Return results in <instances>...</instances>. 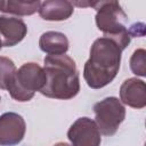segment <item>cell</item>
I'll return each mask as SVG.
<instances>
[{
	"instance_id": "obj_4",
	"label": "cell",
	"mask_w": 146,
	"mask_h": 146,
	"mask_svg": "<svg viewBox=\"0 0 146 146\" xmlns=\"http://www.w3.org/2000/svg\"><path fill=\"white\" fill-rule=\"evenodd\" d=\"M46 84V73L36 63H25L15 73L8 92L17 102H29L35 91H41Z\"/></svg>"
},
{
	"instance_id": "obj_9",
	"label": "cell",
	"mask_w": 146,
	"mask_h": 146,
	"mask_svg": "<svg viewBox=\"0 0 146 146\" xmlns=\"http://www.w3.org/2000/svg\"><path fill=\"white\" fill-rule=\"evenodd\" d=\"M27 27L23 19L0 16V40L5 47H14L26 35Z\"/></svg>"
},
{
	"instance_id": "obj_1",
	"label": "cell",
	"mask_w": 146,
	"mask_h": 146,
	"mask_svg": "<svg viewBox=\"0 0 146 146\" xmlns=\"http://www.w3.org/2000/svg\"><path fill=\"white\" fill-rule=\"evenodd\" d=\"M121 52L120 47L107 38L94 41L83 67V79L90 88L100 89L114 80L120 70Z\"/></svg>"
},
{
	"instance_id": "obj_3",
	"label": "cell",
	"mask_w": 146,
	"mask_h": 146,
	"mask_svg": "<svg viewBox=\"0 0 146 146\" xmlns=\"http://www.w3.org/2000/svg\"><path fill=\"white\" fill-rule=\"evenodd\" d=\"M91 7L97 10L96 25L104 33V38L114 41L121 50H124L131 40L127 27L128 16L117 1H94Z\"/></svg>"
},
{
	"instance_id": "obj_7",
	"label": "cell",
	"mask_w": 146,
	"mask_h": 146,
	"mask_svg": "<svg viewBox=\"0 0 146 146\" xmlns=\"http://www.w3.org/2000/svg\"><path fill=\"white\" fill-rule=\"evenodd\" d=\"M26 131L25 120L22 115L7 112L0 115V146H15L19 144Z\"/></svg>"
},
{
	"instance_id": "obj_15",
	"label": "cell",
	"mask_w": 146,
	"mask_h": 146,
	"mask_svg": "<svg viewBox=\"0 0 146 146\" xmlns=\"http://www.w3.org/2000/svg\"><path fill=\"white\" fill-rule=\"evenodd\" d=\"M54 146H72V145H70V144H67V143H57V144H55Z\"/></svg>"
},
{
	"instance_id": "obj_5",
	"label": "cell",
	"mask_w": 146,
	"mask_h": 146,
	"mask_svg": "<svg viewBox=\"0 0 146 146\" xmlns=\"http://www.w3.org/2000/svg\"><path fill=\"white\" fill-rule=\"evenodd\" d=\"M95 123L105 136H113L125 117V107L116 97H106L94 106Z\"/></svg>"
},
{
	"instance_id": "obj_16",
	"label": "cell",
	"mask_w": 146,
	"mask_h": 146,
	"mask_svg": "<svg viewBox=\"0 0 146 146\" xmlns=\"http://www.w3.org/2000/svg\"><path fill=\"white\" fill-rule=\"evenodd\" d=\"M1 48H2V43H1V40H0V50H1Z\"/></svg>"
},
{
	"instance_id": "obj_10",
	"label": "cell",
	"mask_w": 146,
	"mask_h": 146,
	"mask_svg": "<svg viewBox=\"0 0 146 146\" xmlns=\"http://www.w3.org/2000/svg\"><path fill=\"white\" fill-rule=\"evenodd\" d=\"M74 7L66 0H47L42 1L39 7V15L44 21H65L72 16Z\"/></svg>"
},
{
	"instance_id": "obj_8",
	"label": "cell",
	"mask_w": 146,
	"mask_h": 146,
	"mask_svg": "<svg viewBox=\"0 0 146 146\" xmlns=\"http://www.w3.org/2000/svg\"><path fill=\"white\" fill-rule=\"evenodd\" d=\"M120 102L132 108L146 106V84L137 78L127 79L120 87Z\"/></svg>"
},
{
	"instance_id": "obj_12",
	"label": "cell",
	"mask_w": 146,
	"mask_h": 146,
	"mask_svg": "<svg viewBox=\"0 0 146 146\" xmlns=\"http://www.w3.org/2000/svg\"><path fill=\"white\" fill-rule=\"evenodd\" d=\"M40 1H0V11L18 16H30L39 10Z\"/></svg>"
},
{
	"instance_id": "obj_14",
	"label": "cell",
	"mask_w": 146,
	"mask_h": 146,
	"mask_svg": "<svg viewBox=\"0 0 146 146\" xmlns=\"http://www.w3.org/2000/svg\"><path fill=\"white\" fill-rule=\"evenodd\" d=\"M130 70L137 76L146 75V50L139 48L133 51L130 57Z\"/></svg>"
},
{
	"instance_id": "obj_11",
	"label": "cell",
	"mask_w": 146,
	"mask_h": 146,
	"mask_svg": "<svg viewBox=\"0 0 146 146\" xmlns=\"http://www.w3.org/2000/svg\"><path fill=\"white\" fill-rule=\"evenodd\" d=\"M39 47L48 55H65L68 50V39L64 33L48 31L41 34Z\"/></svg>"
},
{
	"instance_id": "obj_2",
	"label": "cell",
	"mask_w": 146,
	"mask_h": 146,
	"mask_svg": "<svg viewBox=\"0 0 146 146\" xmlns=\"http://www.w3.org/2000/svg\"><path fill=\"white\" fill-rule=\"evenodd\" d=\"M46 84L40 91L55 99H71L80 91V79L75 62L67 55H47L43 59Z\"/></svg>"
},
{
	"instance_id": "obj_13",
	"label": "cell",
	"mask_w": 146,
	"mask_h": 146,
	"mask_svg": "<svg viewBox=\"0 0 146 146\" xmlns=\"http://www.w3.org/2000/svg\"><path fill=\"white\" fill-rule=\"evenodd\" d=\"M16 71L17 68L11 59L0 56V89H8Z\"/></svg>"
},
{
	"instance_id": "obj_6",
	"label": "cell",
	"mask_w": 146,
	"mask_h": 146,
	"mask_svg": "<svg viewBox=\"0 0 146 146\" xmlns=\"http://www.w3.org/2000/svg\"><path fill=\"white\" fill-rule=\"evenodd\" d=\"M72 146H100V131L94 120L83 116L76 119L67 131Z\"/></svg>"
}]
</instances>
